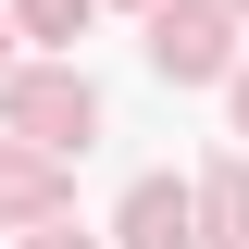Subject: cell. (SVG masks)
Returning a JSON list of instances; mask_svg holds the SVG:
<instances>
[{"label": "cell", "mask_w": 249, "mask_h": 249, "mask_svg": "<svg viewBox=\"0 0 249 249\" xmlns=\"http://www.w3.org/2000/svg\"><path fill=\"white\" fill-rule=\"evenodd\" d=\"M0 112H13V137H25V150H88L100 100H88V75H13V88H0Z\"/></svg>", "instance_id": "1"}, {"label": "cell", "mask_w": 249, "mask_h": 249, "mask_svg": "<svg viewBox=\"0 0 249 249\" xmlns=\"http://www.w3.org/2000/svg\"><path fill=\"white\" fill-rule=\"evenodd\" d=\"M150 62L175 75V88L224 75V13H212V0H150Z\"/></svg>", "instance_id": "2"}, {"label": "cell", "mask_w": 249, "mask_h": 249, "mask_svg": "<svg viewBox=\"0 0 249 249\" xmlns=\"http://www.w3.org/2000/svg\"><path fill=\"white\" fill-rule=\"evenodd\" d=\"M124 249H199V199L175 175H137L124 187Z\"/></svg>", "instance_id": "3"}, {"label": "cell", "mask_w": 249, "mask_h": 249, "mask_svg": "<svg viewBox=\"0 0 249 249\" xmlns=\"http://www.w3.org/2000/svg\"><path fill=\"white\" fill-rule=\"evenodd\" d=\"M199 249H249V175H237V162L199 187Z\"/></svg>", "instance_id": "4"}, {"label": "cell", "mask_w": 249, "mask_h": 249, "mask_svg": "<svg viewBox=\"0 0 249 249\" xmlns=\"http://www.w3.org/2000/svg\"><path fill=\"white\" fill-rule=\"evenodd\" d=\"M13 13H25V37H50V50H62L75 25H88V0H13Z\"/></svg>", "instance_id": "5"}, {"label": "cell", "mask_w": 249, "mask_h": 249, "mask_svg": "<svg viewBox=\"0 0 249 249\" xmlns=\"http://www.w3.org/2000/svg\"><path fill=\"white\" fill-rule=\"evenodd\" d=\"M37 249H88V237H62V224H50V237H37Z\"/></svg>", "instance_id": "6"}, {"label": "cell", "mask_w": 249, "mask_h": 249, "mask_svg": "<svg viewBox=\"0 0 249 249\" xmlns=\"http://www.w3.org/2000/svg\"><path fill=\"white\" fill-rule=\"evenodd\" d=\"M237 124H249V75H237Z\"/></svg>", "instance_id": "7"}, {"label": "cell", "mask_w": 249, "mask_h": 249, "mask_svg": "<svg viewBox=\"0 0 249 249\" xmlns=\"http://www.w3.org/2000/svg\"><path fill=\"white\" fill-rule=\"evenodd\" d=\"M237 13H249V0H237Z\"/></svg>", "instance_id": "8"}]
</instances>
